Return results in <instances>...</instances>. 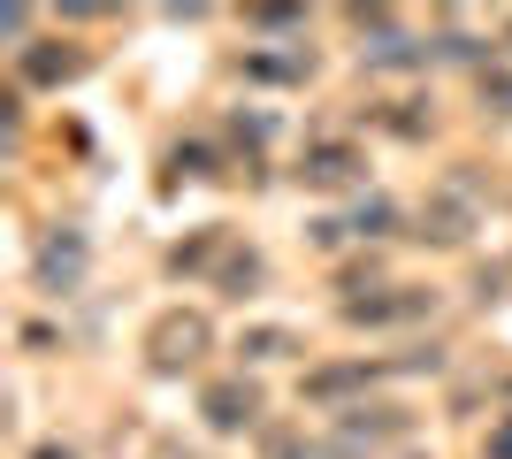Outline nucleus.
I'll use <instances>...</instances> for the list:
<instances>
[{"instance_id":"obj_1","label":"nucleus","mask_w":512,"mask_h":459,"mask_svg":"<svg viewBox=\"0 0 512 459\" xmlns=\"http://www.w3.org/2000/svg\"><path fill=\"white\" fill-rule=\"evenodd\" d=\"M207 352H214V322L199 306H169V314L146 329V368L153 375H184V368H199Z\"/></svg>"},{"instance_id":"obj_2","label":"nucleus","mask_w":512,"mask_h":459,"mask_svg":"<svg viewBox=\"0 0 512 459\" xmlns=\"http://www.w3.org/2000/svg\"><path fill=\"white\" fill-rule=\"evenodd\" d=\"M85 230H46L39 253H31V276H39V291H77L85 284Z\"/></svg>"},{"instance_id":"obj_3","label":"nucleus","mask_w":512,"mask_h":459,"mask_svg":"<svg viewBox=\"0 0 512 459\" xmlns=\"http://www.w3.org/2000/svg\"><path fill=\"white\" fill-rule=\"evenodd\" d=\"M199 414H207V429H222V437L253 429V421H260V383H253V375H222V383L199 391Z\"/></svg>"},{"instance_id":"obj_4","label":"nucleus","mask_w":512,"mask_h":459,"mask_svg":"<svg viewBox=\"0 0 512 459\" xmlns=\"http://www.w3.org/2000/svg\"><path fill=\"white\" fill-rule=\"evenodd\" d=\"M360 146H344V138H321V146H306L299 161V184H314V192H344V184H360Z\"/></svg>"},{"instance_id":"obj_5","label":"nucleus","mask_w":512,"mask_h":459,"mask_svg":"<svg viewBox=\"0 0 512 459\" xmlns=\"http://www.w3.org/2000/svg\"><path fill=\"white\" fill-rule=\"evenodd\" d=\"M360 54L367 62H383V69H406V62H421V39H413L406 23H390V16H360Z\"/></svg>"},{"instance_id":"obj_6","label":"nucleus","mask_w":512,"mask_h":459,"mask_svg":"<svg viewBox=\"0 0 512 459\" xmlns=\"http://www.w3.org/2000/svg\"><path fill=\"white\" fill-rule=\"evenodd\" d=\"M406 429V414L398 406H352V414L337 421V452H367V444H390Z\"/></svg>"},{"instance_id":"obj_7","label":"nucleus","mask_w":512,"mask_h":459,"mask_svg":"<svg viewBox=\"0 0 512 459\" xmlns=\"http://www.w3.org/2000/svg\"><path fill=\"white\" fill-rule=\"evenodd\" d=\"M77 69H85V54H77L69 39H39V46H23V77H31V85H62V77H77Z\"/></svg>"},{"instance_id":"obj_8","label":"nucleus","mask_w":512,"mask_h":459,"mask_svg":"<svg viewBox=\"0 0 512 459\" xmlns=\"http://www.w3.org/2000/svg\"><path fill=\"white\" fill-rule=\"evenodd\" d=\"M421 291H398V299H344V322H398V314H421Z\"/></svg>"},{"instance_id":"obj_9","label":"nucleus","mask_w":512,"mask_h":459,"mask_svg":"<svg viewBox=\"0 0 512 459\" xmlns=\"http://www.w3.org/2000/svg\"><path fill=\"white\" fill-rule=\"evenodd\" d=\"M268 459H321V444H306L299 429H268Z\"/></svg>"},{"instance_id":"obj_10","label":"nucleus","mask_w":512,"mask_h":459,"mask_svg":"<svg viewBox=\"0 0 512 459\" xmlns=\"http://www.w3.org/2000/svg\"><path fill=\"white\" fill-rule=\"evenodd\" d=\"M482 100H490V108L512 123V69H490V77H482Z\"/></svg>"},{"instance_id":"obj_11","label":"nucleus","mask_w":512,"mask_h":459,"mask_svg":"<svg viewBox=\"0 0 512 459\" xmlns=\"http://www.w3.org/2000/svg\"><path fill=\"white\" fill-rule=\"evenodd\" d=\"M245 352H253V360H283V352H291V337H283V329H253V337H245Z\"/></svg>"},{"instance_id":"obj_12","label":"nucleus","mask_w":512,"mask_h":459,"mask_svg":"<svg viewBox=\"0 0 512 459\" xmlns=\"http://www.w3.org/2000/svg\"><path fill=\"white\" fill-rule=\"evenodd\" d=\"M23 459H85V452H77V444H62V437H46V444H31Z\"/></svg>"},{"instance_id":"obj_13","label":"nucleus","mask_w":512,"mask_h":459,"mask_svg":"<svg viewBox=\"0 0 512 459\" xmlns=\"http://www.w3.org/2000/svg\"><path fill=\"white\" fill-rule=\"evenodd\" d=\"M490 459H512V414L497 421V437H490Z\"/></svg>"}]
</instances>
